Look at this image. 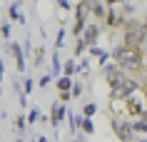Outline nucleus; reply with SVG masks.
Listing matches in <instances>:
<instances>
[{"label":"nucleus","instance_id":"obj_10","mask_svg":"<svg viewBox=\"0 0 147 142\" xmlns=\"http://www.w3.org/2000/svg\"><path fill=\"white\" fill-rule=\"evenodd\" d=\"M90 10H92V15H95V17H102L107 8H105V5H100V3H90Z\"/></svg>","mask_w":147,"mask_h":142},{"label":"nucleus","instance_id":"obj_18","mask_svg":"<svg viewBox=\"0 0 147 142\" xmlns=\"http://www.w3.org/2000/svg\"><path fill=\"white\" fill-rule=\"evenodd\" d=\"M72 87H75V90L70 92V97H80V92H82V85H72Z\"/></svg>","mask_w":147,"mask_h":142},{"label":"nucleus","instance_id":"obj_26","mask_svg":"<svg viewBox=\"0 0 147 142\" xmlns=\"http://www.w3.org/2000/svg\"><path fill=\"white\" fill-rule=\"evenodd\" d=\"M35 142H47V137H38V140H35Z\"/></svg>","mask_w":147,"mask_h":142},{"label":"nucleus","instance_id":"obj_1","mask_svg":"<svg viewBox=\"0 0 147 142\" xmlns=\"http://www.w3.org/2000/svg\"><path fill=\"white\" fill-rule=\"evenodd\" d=\"M112 57L117 60V67L120 70H142L145 67V55L142 50H132V47H115Z\"/></svg>","mask_w":147,"mask_h":142},{"label":"nucleus","instance_id":"obj_9","mask_svg":"<svg viewBox=\"0 0 147 142\" xmlns=\"http://www.w3.org/2000/svg\"><path fill=\"white\" fill-rule=\"evenodd\" d=\"M130 112H132V115L145 117V107H142V102H135V100H132V102H130Z\"/></svg>","mask_w":147,"mask_h":142},{"label":"nucleus","instance_id":"obj_2","mask_svg":"<svg viewBox=\"0 0 147 142\" xmlns=\"http://www.w3.org/2000/svg\"><path fill=\"white\" fill-rule=\"evenodd\" d=\"M110 87H112V90H110V97H112V100H122V97H130L140 85H137V80L127 77L122 72V75H117V77L110 82Z\"/></svg>","mask_w":147,"mask_h":142},{"label":"nucleus","instance_id":"obj_25","mask_svg":"<svg viewBox=\"0 0 147 142\" xmlns=\"http://www.w3.org/2000/svg\"><path fill=\"white\" fill-rule=\"evenodd\" d=\"M115 20H117V17H115V13H112V10H110V13H107V23L112 25V23H115Z\"/></svg>","mask_w":147,"mask_h":142},{"label":"nucleus","instance_id":"obj_15","mask_svg":"<svg viewBox=\"0 0 147 142\" xmlns=\"http://www.w3.org/2000/svg\"><path fill=\"white\" fill-rule=\"evenodd\" d=\"M10 17H18V20H23V15L18 13V3H13V5H10Z\"/></svg>","mask_w":147,"mask_h":142},{"label":"nucleus","instance_id":"obj_23","mask_svg":"<svg viewBox=\"0 0 147 142\" xmlns=\"http://www.w3.org/2000/svg\"><path fill=\"white\" fill-rule=\"evenodd\" d=\"M75 50H78V55H80V52H82V50H85V42H82V40H80V38H78V47H75Z\"/></svg>","mask_w":147,"mask_h":142},{"label":"nucleus","instance_id":"obj_3","mask_svg":"<svg viewBox=\"0 0 147 142\" xmlns=\"http://www.w3.org/2000/svg\"><path fill=\"white\" fill-rule=\"evenodd\" d=\"M145 38H147V30L142 23H135L125 30V47H132V50H145Z\"/></svg>","mask_w":147,"mask_h":142},{"label":"nucleus","instance_id":"obj_21","mask_svg":"<svg viewBox=\"0 0 147 142\" xmlns=\"http://www.w3.org/2000/svg\"><path fill=\"white\" fill-rule=\"evenodd\" d=\"M57 70H60V60H57V55H55L53 57V72H55V75H57Z\"/></svg>","mask_w":147,"mask_h":142},{"label":"nucleus","instance_id":"obj_19","mask_svg":"<svg viewBox=\"0 0 147 142\" xmlns=\"http://www.w3.org/2000/svg\"><path fill=\"white\" fill-rule=\"evenodd\" d=\"M15 127L18 130H25V117H15Z\"/></svg>","mask_w":147,"mask_h":142},{"label":"nucleus","instance_id":"obj_20","mask_svg":"<svg viewBox=\"0 0 147 142\" xmlns=\"http://www.w3.org/2000/svg\"><path fill=\"white\" fill-rule=\"evenodd\" d=\"M0 35H3V38H10V25H3V28H0Z\"/></svg>","mask_w":147,"mask_h":142},{"label":"nucleus","instance_id":"obj_4","mask_svg":"<svg viewBox=\"0 0 147 142\" xmlns=\"http://www.w3.org/2000/svg\"><path fill=\"white\" fill-rule=\"evenodd\" d=\"M112 130H115V135L122 142H130L132 135H135V132H132V125H130V122H125V120H115V122H112Z\"/></svg>","mask_w":147,"mask_h":142},{"label":"nucleus","instance_id":"obj_13","mask_svg":"<svg viewBox=\"0 0 147 142\" xmlns=\"http://www.w3.org/2000/svg\"><path fill=\"white\" fill-rule=\"evenodd\" d=\"M62 70H65V77H67V75H72V72L78 70V65H75V60H67V63H65V67H62Z\"/></svg>","mask_w":147,"mask_h":142},{"label":"nucleus","instance_id":"obj_14","mask_svg":"<svg viewBox=\"0 0 147 142\" xmlns=\"http://www.w3.org/2000/svg\"><path fill=\"white\" fill-rule=\"evenodd\" d=\"M82 130H85L87 135H92V132H95V127H92V120H82Z\"/></svg>","mask_w":147,"mask_h":142},{"label":"nucleus","instance_id":"obj_16","mask_svg":"<svg viewBox=\"0 0 147 142\" xmlns=\"http://www.w3.org/2000/svg\"><path fill=\"white\" fill-rule=\"evenodd\" d=\"M95 112H97V107H95V105H92V102H90V105H85V115H87V120L92 117Z\"/></svg>","mask_w":147,"mask_h":142},{"label":"nucleus","instance_id":"obj_28","mask_svg":"<svg viewBox=\"0 0 147 142\" xmlns=\"http://www.w3.org/2000/svg\"><path fill=\"white\" fill-rule=\"evenodd\" d=\"M137 142H145V137H140V140H137Z\"/></svg>","mask_w":147,"mask_h":142},{"label":"nucleus","instance_id":"obj_29","mask_svg":"<svg viewBox=\"0 0 147 142\" xmlns=\"http://www.w3.org/2000/svg\"><path fill=\"white\" fill-rule=\"evenodd\" d=\"M15 142H23V140H15Z\"/></svg>","mask_w":147,"mask_h":142},{"label":"nucleus","instance_id":"obj_5","mask_svg":"<svg viewBox=\"0 0 147 142\" xmlns=\"http://www.w3.org/2000/svg\"><path fill=\"white\" fill-rule=\"evenodd\" d=\"M97 35H100V28H97V25H87L85 30H82V42H85V47L87 45H95V42H97Z\"/></svg>","mask_w":147,"mask_h":142},{"label":"nucleus","instance_id":"obj_7","mask_svg":"<svg viewBox=\"0 0 147 142\" xmlns=\"http://www.w3.org/2000/svg\"><path fill=\"white\" fill-rule=\"evenodd\" d=\"M10 52L15 57V65H18V72L25 70V60H23V47L18 45V42H10Z\"/></svg>","mask_w":147,"mask_h":142},{"label":"nucleus","instance_id":"obj_24","mask_svg":"<svg viewBox=\"0 0 147 142\" xmlns=\"http://www.w3.org/2000/svg\"><path fill=\"white\" fill-rule=\"evenodd\" d=\"M23 90H25V92H30V90H32V80H25V87H23Z\"/></svg>","mask_w":147,"mask_h":142},{"label":"nucleus","instance_id":"obj_22","mask_svg":"<svg viewBox=\"0 0 147 142\" xmlns=\"http://www.w3.org/2000/svg\"><path fill=\"white\" fill-rule=\"evenodd\" d=\"M40 60H42V50L38 47V50H35V65H40Z\"/></svg>","mask_w":147,"mask_h":142},{"label":"nucleus","instance_id":"obj_27","mask_svg":"<svg viewBox=\"0 0 147 142\" xmlns=\"http://www.w3.org/2000/svg\"><path fill=\"white\" fill-rule=\"evenodd\" d=\"M0 75H3V63H0Z\"/></svg>","mask_w":147,"mask_h":142},{"label":"nucleus","instance_id":"obj_6","mask_svg":"<svg viewBox=\"0 0 147 142\" xmlns=\"http://www.w3.org/2000/svg\"><path fill=\"white\" fill-rule=\"evenodd\" d=\"M65 112H67V110H65V105H62V102H55L53 107H50V122H53V127H57V122L65 117Z\"/></svg>","mask_w":147,"mask_h":142},{"label":"nucleus","instance_id":"obj_8","mask_svg":"<svg viewBox=\"0 0 147 142\" xmlns=\"http://www.w3.org/2000/svg\"><path fill=\"white\" fill-rule=\"evenodd\" d=\"M117 75H122V70H120L117 65H115V67H107V70H105V80H107V82H112Z\"/></svg>","mask_w":147,"mask_h":142},{"label":"nucleus","instance_id":"obj_17","mask_svg":"<svg viewBox=\"0 0 147 142\" xmlns=\"http://www.w3.org/2000/svg\"><path fill=\"white\" fill-rule=\"evenodd\" d=\"M38 120H40V112L38 110H32L30 115H28V122H30V125H32V122H38Z\"/></svg>","mask_w":147,"mask_h":142},{"label":"nucleus","instance_id":"obj_11","mask_svg":"<svg viewBox=\"0 0 147 142\" xmlns=\"http://www.w3.org/2000/svg\"><path fill=\"white\" fill-rule=\"evenodd\" d=\"M145 130H147V122H145V117H140L135 125H132V132H140V135H145Z\"/></svg>","mask_w":147,"mask_h":142},{"label":"nucleus","instance_id":"obj_12","mask_svg":"<svg viewBox=\"0 0 147 142\" xmlns=\"http://www.w3.org/2000/svg\"><path fill=\"white\" fill-rule=\"evenodd\" d=\"M67 87H72V82H70V77H60V80H57V90H60V92H70Z\"/></svg>","mask_w":147,"mask_h":142}]
</instances>
